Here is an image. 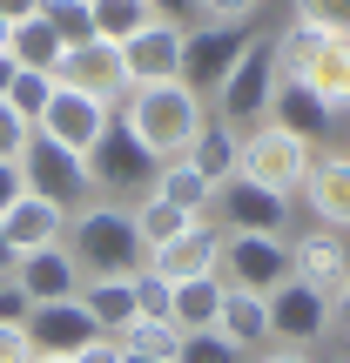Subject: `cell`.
Returning <instances> with one entry per match:
<instances>
[{
	"mask_svg": "<svg viewBox=\"0 0 350 363\" xmlns=\"http://www.w3.org/2000/svg\"><path fill=\"white\" fill-rule=\"evenodd\" d=\"M121 121L155 162H182L195 148V135L209 128V101L189 81H148V88H128V115Z\"/></svg>",
	"mask_w": 350,
	"mask_h": 363,
	"instance_id": "6da1fadb",
	"label": "cell"
},
{
	"mask_svg": "<svg viewBox=\"0 0 350 363\" xmlns=\"http://www.w3.org/2000/svg\"><path fill=\"white\" fill-rule=\"evenodd\" d=\"M67 256H75L81 283H102V276H135L148 262V249L121 202H81L67 216Z\"/></svg>",
	"mask_w": 350,
	"mask_h": 363,
	"instance_id": "7a4b0ae2",
	"label": "cell"
},
{
	"mask_svg": "<svg viewBox=\"0 0 350 363\" xmlns=\"http://www.w3.org/2000/svg\"><path fill=\"white\" fill-rule=\"evenodd\" d=\"M310 162H317V148L310 142H297V135H283L276 121H256V128L243 135V162H236V175H249L256 189H270V195H303V175H310Z\"/></svg>",
	"mask_w": 350,
	"mask_h": 363,
	"instance_id": "3957f363",
	"label": "cell"
},
{
	"mask_svg": "<svg viewBox=\"0 0 350 363\" xmlns=\"http://www.w3.org/2000/svg\"><path fill=\"white\" fill-rule=\"evenodd\" d=\"M270 94H276L270 40H263V34H249V48L236 54V67H229V81L216 88V108H209V115H216L222 128H236V135H243L249 121H263V115H270Z\"/></svg>",
	"mask_w": 350,
	"mask_h": 363,
	"instance_id": "277c9868",
	"label": "cell"
},
{
	"mask_svg": "<svg viewBox=\"0 0 350 363\" xmlns=\"http://www.w3.org/2000/svg\"><path fill=\"white\" fill-rule=\"evenodd\" d=\"M216 276L229 289H249V296H276L290 283V242L283 235H222Z\"/></svg>",
	"mask_w": 350,
	"mask_h": 363,
	"instance_id": "5b68a950",
	"label": "cell"
},
{
	"mask_svg": "<svg viewBox=\"0 0 350 363\" xmlns=\"http://www.w3.org/2000/svg\"><path fill=\"white\" fill-rule=\"evenodd\" d=\"M21 175H27V189H34V195H48V202H61L67 216H75V208H81V202L94 195L88 155H75V148L48 142V135H34V142H27V155H21Z\"/></svg>",
	"mask_w": 350,
	"mask_h": 363,
	"instance_id": "8992f818",
	"label": "cell"
},
{
	"mask_svg": "<svg viewBox=\"0 0 350 363\" xmlns=\"http://www.w3.org/2000/svg\"><path fill=\"white\" fill-rule=\"evenodd\" d=\"M243 48H249L243 27H216V21L189 27V34H182V81H189L202 101H216V88L229 81V67H236Z\"/></svg>",
	"mask_w": 350,
	"mask_h": 363,
	"instance_id": "52a82bcc",
	"label": "cell"
},
{
	"mask_svg": "<svg viewBox=\"0 0 350 363\" xmlns=\"http://www.w3.org/2000/svg\"><path fill=\"white\" fill-rule=\"evenodd\" d=\"M54 81L61 88H81L94 94V101H128V61H121V48H108V40H81V48H61V61H54Z\"/></svg>",
	"mask_w": 350,
	"mask_h": 363,
	"instance_id": "ba28073f",
	"label": "cell"
},
{
	"mask_svg": "<svg viewBox=\"0 0 350 363\" xmlns=\"http://www.w3.org/2000/svg\"><path fill=\"white\" fill-rule=\"evenodd\" d=\"M209 222H229L222 235H283L290 222V202L270 189H256L249 175H229L216 189V202H209Z\"/></svg>",
	"mask_w": 350,
	"mask_h": 363,
	"instance_id": "9c48e42d",
	"label": "cell"
},
{
	"mask_svg": "<svg viewBox=\"0 0 350 363\" xmlns=\"http://www.w3.org/2000/svg\"><path fill=\"white\" fill-rule=\"evenodd\" d=\"M108 121H115V115H108V101H94V94L61 88V81H54L48 108H40V121H34V135H48V142H61V148H75V155H88V148L102 142Z\"/></svg>",
	"mask_w": 350,
	"mask_h": 363,
	"instance_id": "30bf717a",
	"label": "cell"
},
{
	"mask_svg": "<svg viewBox=\"0 0 350 363\" xmlns=\"http://www.w3.org/2000/svg\"><path fill=\"white\" fill-rule=\"evenodd\" d=\"M21 330H27V343H34V357H67V363L102 337L94 316L81 310V296H67V303H34V310L21 316Z\"/></svg>",
	"mask_w": 350,
	"mask_h": 363,
	"instance_id": "8fae6325",
	"label": "cell"
},
{
	"mask_svg": "<svg viewBox=\"0 0 350 363\" xmlns=\"http://www.w3.org/2000/svg\"><path fill=\"white\" fill-rule=\"evenodd\" d=\"M270 337H283L290 350H303V343L330 337V289L297 283V276H290V283L270 296Z\"/></svg>",
	"mask_w": 350,
	"mask_h": 363,
	"instance_id": "7c38bea8",
	"label": "cell"
},
{
	"mask_svg": "<svg viewBox=\"0 0 350 363\" xmlns=\"http://www.w3.org/2000/svg\"><path fill=\"white\" fill-rule=\"evenodd\" d=\"M155 169H162V162L128 135V121H108L102 142L88 148V175H94V189H135V182L148 189V182H155Z\"/></svg>",
	"mask_w": 350,
	"mask_h": 363,
	"instance_id": "4fadbf2b",
	"label": "cell"
},
{
	"mask_svg": "<svg viewBox=\"0 0 350 363\" xmlns=\"http://www.w3.org/2000/svg\"><path fill=\"white\" fill-rule=\"evenodd\" d=\"M7 289L27 310H34V303H67V296H81V269H75V256H67V242H54V249H34V256L13 262Z\"/></svg>",
	"mask_w": 350,
	"mask_h": 363,
	"instance_id": "5bb4252c",
	"label": "cell"
},
{
	"mask_svg": "<svg viewBox=\"0 0 350 363\" xmlns=\"http://www.w3.org/2000/svg\"><path fill=\"white\" fill-rule=\"evenodd\" d=\"M0 235H7V249H13V256L54 249V242H67V208L27 189V195H13V208L0 216Z\"/></svg>",
	"mask_w": 350,
	"mask_h": 363,
	"instance_id": "9a60e30c",
	"label": "cell"
},
{
	"mask_svg": "<svg viewBox=\"0 0 350 363\" xmlns=\"http://www.w3.org/2000/svg\"><path fill=\"white\" fill-rule=\"evenodd\" d=\"M182 34H189V27H175V21H148L135 40H121V61H128L135 88H148V81H182Z\"/></svg>",
	"mask_w": 350,
	"mask_h": 363,
	"instance_id": "2e32d148",
	"label": "cell"
},
{
	"mask_svg": "<svg viewBox=\"0 0 350 363\" xmlns=\"http://www.w3.org/2000/svg\"><path fill=\"white\" fill-rule=\"evenodd\" d=\"M303 202L317 208V222L324 229H337V235H350V155H317L310 162V175H303Z\"/></svg>",
	"mask_w": 350,
	"mask_h": 363,
	"instance_id": "e0dca14e",
	"label": "cell"
},
{
	"mask_svg": "<svg viewBox=\"0 0 350 363\" xmlns=\"http://www.w3.org/2000/svg\"><path fill=\"white\" fill-rule=\"evenodd\" d=\"M216 256H222V229L216 222H195V229H182L169 249L148 256V269L169 276V283H189V276H216Z\"/></svg>",
	"mask_w": 350,
	"mask_h": 363,
	"instance_id": "ac0fdd59",
	"label": "cell"
},
{
	"mask_svg": "<svg viewBox=\"0 0 350 363\" xmlns=\"http://www.w3.org/2000/svg\"><path fill=\"white\" fill-rule=\"evenodd\" d=\"M344 269H350V249H344L337 229H310V235H297V242H290V276H297V283L337 289Z\"/></svg>",
	"mask_w": 350,
	"mask_h": 363,
	"instance_id": "d6986e66",
	"label": "cell"
},
{
	"mask_svg": "<svg viewBox=\"0 0 350 363\" xmlns=\"http://www.w3.org/2000/svg\"><path fill=\"white\" fill-rule=\"evenodd\" d=\"M216 330L236 343V350H270V296H249V289H229L222 283V310H216Z\"/></svg>",
	"mask_w": 350,
	"mask_h": 363,
	"instance_id": "ffe728a7",
	"label": "cell"
},
{
	"mask_svg": "<svg viewBox=\"0 0 350 363\" xmlns=\"http://www.w3.org/2000/svg\"><path fill=\"white\" fill-rule=\"evenodd\" d=\"M270 121H276L283 135H297V142H317V135H324L337 115H330V108L310 94V81H283V74H276V94H270Z\"/></svg>",
	"mask_w": 350,
	"mask_h": 363,
	"instance_id": "44dd1931",
	"label": "cell"
},
{
	"mask_svg": "<svg viewBox=\"0 0 350 363\" xmlns=\"http://www.w3.org/2000/svg\"><path fill=\"white\" fill-rule=\"evenodd\" d=\"M81 310L94 316V330H102V337H115V343H121V330L135 323V283H128V276L81 283Z\"/></svg>",
	"mask_w": 350,
	"mask_h": 363,
	"instance_id": "7402d4cb",
	"label": "cell"
},
{
	"mask_svg": "<svg viewBox=\"0 0 350 363\" xmlns=\"http://www.w3.org/2000/svg\"><path fill=\"white\" fill-rule=\"evenodd\" d=\"M148 189H155L162 202H175L182 216H209V202H216V182L195 169V162H162Z\"/></svg>",
	"mask_w": 350,
	"mask_h": 363,
	"instance_id": "603a6c76",
	"label": "cell"
},
{
	"mask_svg": "<svg viewBox=\"0 0 350 363\" xmlns=\"http://www.w3.org/2000/svg\"><path fill=\"white\" fill-rule=\"evenodd\" d=\"M128 216H135V235H142V249H148V256H155V249H169V242H175L182 229H195V222H209V216H182V208H175V202H162L155 189H148L142 202L128 208Z\"/></svg>",
	"mask_w": 350,
	"mask_h": 363,
	"instance_id": "cb8c5ba5",
	"label": "cell"
},
{
	"mask_svg": "<svg viewBox=\"0 0 350 363\" xmlns=\"http://www.w3.org/2000/svg\"><path fill=\"white\" fill-rule=\"evenodd\" d=\"M303 81H310V94L330 108V115H344L350 108V40H324V54L310 61Z\"/></svg>",
	"mask_w": 350,
	"mask_h": 363,
	"instance_id": "d4e9b609",
	"label": "cell"
},
{
	"mask_svg": "<svg viewBox=\"0 0 350 363\" xmlns=\"http://www.w3.org/2000/svg\"><path fill=\"white\" fill-rule=\"evenodd\" d=\"M182 162H195V169H202V175H209V182L222 189V182L236 175V162H243V135H236V128H222V121L209 115V128L195 135V148H189Z\"/></svg>",
	"mask_w": 350,
	"mask_h": 363,
	"instance_id": "484cf974",
	"label": "cell"
},
{
	"mask_svg": "<svg viewBox=\"0 0 350 363\" xmlns=\"http://www.w3.org/2000/svg\"><path fill=\"white\" fill-rule=\"evenodd\" d=\"M324 40H330L324 27H310V21H290L283 34L270 40V61H276V74H283V81H303V74H310V61L324 54Z\"/></svg>",
	"mask_w": 350,
	"mask_h": 363,
	"instance_id": "4316f807",
	"label": "cell"
},
{
	"mask_svg": "<svg viewBox=\"0 0 350 363\" xmlns=\"http://www.w3.org/2000/svg\"><path fill=\"white\" fill-rule=\"evenodd\" d=\"M216 310H222V276H189V283H175L169 323L175 330H216Z\"/></svg>",
	"mask_w": 350,
	"mask_h": 363,
	"instance_id": "83f0119b",
	"label": "cell"
},
{
	"mask_svg": "<svg viewBox=\"0 0 350 363\" xmlns=\"http://www.w3.org/2000/svg\"><path fill=\"white\" fill-rule=\"evenodd\" d=\"M7 61L13 67H40V74H54V61H61V40H54V27L40 21H13V34H7Z\"/></svg>",
	"mask_w": 350,
	"mask_h": 363,
	"instance_id": "f1b7e54d",
	"label": "cell"
},
{
	"mask_svg": "<svg viewBox=\"0 0 350 363\" xmlns=\"http://www.w3.org/2000/svg\"><path fill=\"white\" fill-rule=\"evenodd\" d=\"M94 13V40H108V48H121V40H135L155 13H148V0H88Z\"/></svg>",
	"mask_w": 350,
	"mask_h": 363,
	"instance_id": "f546056e",
	"label": "cell"
},
{
	"mask_svg": "<svg viewBox=\"0 0 350 363\" xmlns=\"http://www.w3.org/2000/svg\"><path fill=\"white\" fill-rule=\"evenodd\" d=\"M175 343H182V330L169 323V316H135V323L121 330V350H135V357H162V363H175Z\"/></svg>",
	"mask_w": 350,
	"mask_h": 363,
	"instance_id": "4dcf8cb0",
	"label": "cell"
},
{
	"mask_svg": "<svg viewBox=\"0 0 350 363\" xmlns=\"http://www.w3.org/2000/svg\"><path fill=\"white\" fill-rule=\"evenodd\" d=\"M40 21L54 27V40H61V48L94 40V13H88V0H40Z\"/></svg>",
	"mask_w": 350,
	"mask_h": 363,
	"instance_id": "1f68e13d",
	"label": "cell"
},
{
	"mask_svg": "<svg viewBox=\"0 0 350 363\" xmlns=\"http://www.w3.org/2000/svg\"><path fill=\"white\" fill-rule=\"evenodd\" d=\"M175 363H243V350H236L222 330H182Z\"/></svg>",
	"mask_w": 350,
	"mask_h": 363,
	"instance_id": "d6a6232c",
	"label": "cell"
},
{
	"mask_svg": "<svg viewBox=\"0 0 350 363\" xmlns=\"http://www.w3.org/2000/svg\"><path fill=\"white\" fill-rule=\"evenodd\" d=\"M48 94H54V74H40V67H13V88H7V108H13V115L40 121Z\"/></svg>",
	"mask_w": 350,
	"mask_h": 363,
	"instance_id": "836d02e7",
	"label": "cell"
},
{
	"mask_svg": "<svg viewBox=\"0 0 350 363\" xmlns=\"http://www.w3.org/2000/svg\"><path fill=\"white\" fill-rule=\"evenodd\" d=\"M128 283H135V316H169L175 310V283H169V276H155L148 262L128 276Z\"/></svg>",
	"mask_w": 350,
	"mask_h": 363,
	"instance_id": "e575fe53",
	"label": "cell"
},
{
	"mask_svg": "<svg viewBox=\"0 0 350 363\" xmlns=\"http://www.w3.org/2000/svg\"><path fill=\"white\" fill-rule=\"evenodd\" d=\"M297 21L324 27L330 40H350V0H297Z\"/></svg>",
	"mask_w": 350,
	"mask_h": 363,
	"instance_id": "d590c367",
	"label": "cell"
},
{
	"mask_svg": "<svg viewBox=\"0 0 350 363\" xmlns=\"http://www.w3.org/2000/svg\"><path fill=\"white\" fill-rule=\"evenodd\" d=\"M27 142H34V121L13 115V108L0 101V162H21V155H27Z\"/></svg>",
	"mask_w": 350,
	"mask_h": 363,
	"instance_id": "8d00e7d4",
	"label": "cell"
},
{
	"mask_svg": "<svg viewBox=\"0 0 350 363\" xmlns=\"http://www.w3.org/2000/svg\"><path fill=\"white\" fill-rule=\"evenodd\" d=\"M256 7H263V0H195V13L216 21V27H249V21H256Z\"/></svg>",
	"mask_w": 350,
	"mask_h": 363,
	"instance_id": "74e56055",
	"label": "cell"
},
{
	"mask_svg": "<svg viewBox=\"0 0 350 363\" xmlns=\"http://www.w3.org/2000/svg\"><path fill=\"white\" fill-rule=\"evenodd\" d=\"M0 363H34V343H27L21 316H0Z\"/></svg>",
	"mask_w": 350,
	"mask_h": 363,
	"instance_id": "f35d334b",
	"label": "cell"
},
{
	"mask_svg": "<svg viewBox=\"0 0 350 363\" xmlns=\"http://www.w3.org/2000/svg\"><path fill=\"white\" fill-rule=\"evenodd\" d=\"M13 195H27V175H21V162H0V216L13 208Z\"/></svg>",
	"mask_w": 350,
	"mask_h": 363,
	"instance_id": "ab89813d",
	"label": "cell"
},
{
	"mask_svg": "<svg viewBox=\"0 0 350 363\" xmlns=\"http://www.w3.org/2000/svg\"><path fill=\"white\" fill-rule=\"evenodd\" d=\"M330 323H337L344 337H350V269H344V283L330 289Z\"/></svg>",
	"mask_w": 350,
	"mask_h": 363,
	"instance_id": "60d3db41",
	"label": "cell"
},
{
	"mask_svg": "<svg viewBox=\"0 0 350 363\" xmlns=\"http://www.w3.org/2000/svg\"><path fill=\"white\" fill-rule=\"evenodd\" d=\"M148 13H155V21H175V27H189L195 0H148Z\"/></svg>",
	"mask_w": 350,
	"mask_h": 363,
	"instance_id": "b9f144b4",
	"label": "cell"
},
{
	"mask_svg": "<svg viewBox=\"0 0 350 363\" xmlns=\"http://www.w3.org/2000/svg\"><path fill=\"white\" fill-rule=\"evenodd\" d=\"M75 363H121V343H115V337H94V343H88V350H81Z\"/></svg>",
	"mask_w": 350,
	"mask_h": 363,
	"instance_id": "7bdbcfd3",
	"label": "cell"
},
{
	"mask_svg": "<svg viewBox=\"0 0 350 363\" xmlns=\"http://www.w3.org/2000/svg\"><path fill=\"white\" fill-rule=\"evenodd\" d=\"M40 0H0V21H34Z\"/></svg>",
	"mask_w": 350,
	"mask_h": 363,
	"instance_id": "ee69618b",
	"label": "cell"
},
{
	"mask_svg": "<svg viewBox=\"0 0 350 363\" xmlns=\"http://www.w3.org/2000/svg\"><path fill=\"white\" fill-rule=\"evenodd\" d=\"M256 363H310V350H290V343H283V350H263Z\"/></svg>",
	"mask_w": 350,
	"mask_h": 363,
	"instance_id": "f6af8a7d",
	"label": "cell"
},
{
	"mask_svg": "<svg viewBox=\"0 0 350 363\" xmlns=\"http://www.w3.org/2000/svg\"><path fill=\"white\" fill-rule=\"evenodd\" d=\"M13 262H21V256H13V249H7V235H0V289L13 283Z\"/></svg>",
	"mask_w": 350,
	"mask_h": 363,
	"instance_id": "bcb514c9",
	"label": "cell"
},
{
	"mask_svg": "<svg viewBox=\"0 0 350 363\" xmlns=\"http://www.w3.org/2000/svg\"><path fill=\"white\" fill-rule=\"evenodd\" d=\"M7 88H13V61L0 54V101H7Z\"/></svg>",
	"mask_w": 350,
	"mask_h": 363,
	"instance_id": "7dc6e473",
	"label": "cell"
},
{
	"mask_svg": "<svg viewBox=\"0 0 350 363\" xmlns=\"http://www.w3.org/2000/svg\"><path fill=\"white\" fill-rule=\"evenodd\" d=\"M121 363H162V357H135V350H121Z\"/></svg>",
	"mask_w": 350,
	"mask_h": 363,
	"instance_id": "c3c4849f",
	"label": "cell"
},
{
	"mask_svg": "<svg viewBox=\"0 0 350 363\" xmlns=\"http://www.w3.org/2000/svg\"><path fill=\"white\" fill-rule=\"evenodd\" d=\"M7 34H13V21H0V54H7Z\"/></svg>",
	"mask_w": 350,
	"mask_h": 363,
	"instance_id": "681fc988",
	"label": "cell"
},
{
	"mask_svg": "<svg viewBox=\"0 0 350 363\" xmlns=\"http://www.w3.org/2000/svg\"><path fill=\"white\" fill-rule=\"evenodd\" d=\"M34 363H67V357H34Z\"/></svg>",
	"mask_w": 350,
	"mask_h": 363,
	"instance_id": "f907efd6",
	"label": "cell"
}]
</instances>
